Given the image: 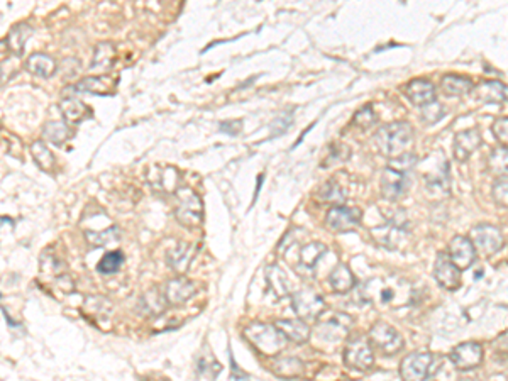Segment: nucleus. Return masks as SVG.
<instances>
[{
	"label": "nucleus",
	"instance_id": "f257e3e1",
	"mask_svg": "<svg viewBox=\"0 0 508 381\" xmlns=\"http://www.w3.org/2000/svg\"><path fill=\"white\" fill-rule=\"evenodd\" d=\"M375 142L378 149L388 158H398V156L410 153V146L414 144V129L408 123H392L383 125L375 134Z\"/></svg>",
	"mask_w": 508,
	"mask_h": 381
},
{
	"label": "nucleus",
	"instance_id": "f03ea898",
	"mask_svg": "<svg viewBox=\"0 0 508 381\" xmlns=\"http://www.w3.org/2000/svg\"><path fill=\"white\" fill-rule=\"evenodd\" d=\"M244 337L264 356H275L286 346V337L278 331L276 326L268 324H251L244 329Z\"/></svg>",
	"mask_w": 508,
	"mask_h": 381
},
{
	"label": "nucleus",
	"instance_id": "7ed1b4c3",
	"mask_svg": "<svg viewBox=\"0 0 508 381\" xmlns=\"http://www.w3.org/2000/svg\"><path fill=\"white\" fill-rule=\"evenodd\" d=\"M442 359L431 353L408 354L402 361L400 376L403 381H431L439 371Z\"/></svg>",
	"mask_w": 508,
	"mask_h": 381
},
{
	"label": "nucleus",
	"instance_id": "20e7f679",
	"mask_svg": "<svg viewBox=\"0 0 508 381\" xmlns=\"http://www.w3.org/2000/svg\"><path fill=\"white\" fill-rule=\"evenodd\" d=\"M175 215L185 227H197L202 224L203 205L201 197L192 188L180 187L175 193Z\"/></svg>",
	"mask_w": 508,
	"mask_h": 381
},
{
	"label": "nucleus",
	"instance_id": "39448f33",
	"mask_svg": "<svg viewBox=\"0 0 508 381\" xmlns=\"http://www.w3.org/2000/svg\"><path fill=\"white\" fill-rule=\"evenodd\" d=\"M344 363L353 370H370L375 363V354H373L370 341H366L364 337L351 339L344 349Z\"/></svg>",
	"mask_w": 508,
	"mask_h": 381
},
{
	"label": "nucleus",
	"instance_id": "423d86ee",
	"mask_svg": "<svg viewBox=\"0 0 508 381\" xmlns=\"http://www.w3.org/2000/svg\"><path fill=\"white\" fill-rule=\"evenodd\" d=\"M351 326H353V319L349 315L334 312L331 317L320 320L317 326V337H320L325 343H337L349 334Z\"/></svg>",
	"mask_w": 508,
	"mask_h": 381
},
{
	"label": "nucleus",
	"instance_id": "0eeeda50",
	"mask_svg": "<svg viewBox=\"0 0 508 381\" xmlns=\"http://www.w3.org/2000/svg\"><path fill=\"white\" fill-rule=\"evenodd\" d=\"M292 305H293L295 314H297L298 317L303 320L320 317V315H322V312L325 310L324 298L320 295H317L314 290H310V288L298 290L297 293H293Z\"/></svg>",
	"mask_w": 508,
	"mask_h": 381
},
{
	"label": "nucleus",
	"instance_id": "6e6552de",
	"mask_svg": "<svg viewBox=\"0 0 508 381\" xmlns=\"http://www.w3.org/2000/svg\"><path fill=\"white\" fill-rule=\"evenodd\" d=\"M370 339L371 344H375L381 353L388 354V356H393L403 348L402 336L395 331V327L385 322H378L376 326H373L370 331Z\"/></svg>",
	"mask_w": 508,
	"mask_h": 381
},
{
	"label": "nucleus",
	"instance_id": "1a4fd4ad",
	"mask_svg": "<svg viewBox=\"0 0 508 381\" xmlns=\"http://www.w3.org/2000/svg\"><path fill=\"white\" fill-rule=\"evenodd\" d=\"M471 239L476 248L485 254H495L503 248V236L500 229L490 226V224H480V226L473 227Z\"/></svg>",
	"mask_w": 508,
	"mask_h": 381
},
{
	"label": "nucleus",
	"instance_id": "9d476101",
	"mask_svg": "<svg viewBox=\"0 0 508 381\" xmlns=\"http://www.w3.org/2000/svg\"><path fill=\"white\" fill-rule=\"evenodd\" d=\"M359 222H361V210L354 209V207H332L325 217L327 227L336 232L349 231V229L359 226Z\"/></svg>",
	"mask_w": 508,
	"mask_h": 381
},
{
	"label": "nucleus",
	"instance_id": "9b49d317",
	"mask_svg": "<svg viewBox=\"0 0 508 381\" xmlns=\"http://www.w3.org/2000/svg\"><path fill=\"white\" fill-rule=\"evenodd\" d=\"M408 187H410V180H408L407 173H402L393 168H386L381 175V192L383 197L388 200H398L403 195L407 193Z\"/></svg>",
	"mask_w": 508,
	"mask_h": 381
},
{
	"label": "nucleus",
	"instance_id": "f8f14e48",
	"mask_svg": "<svg viewBox=\"0 0 508 381\" xmlns=\"http://www.w3.org/2000/svg\"><path fill=\"white\" fill-rule=\"evenodd\" d=\"M458 266L451 261L449 254L441 253L436 259V266H434V276H436L437 283L446 290H456L461 283V273H459Z\"/></svg>",
	"mask_w": 508,
	"mask_h": 381
},
{
	"label": "nucleus",
	"instance_id": "ddd939ff",
	"mask_svg": "<svg viewBox=\"0 0 508 381\" xmlns=\"http://www.w3.org/2000/svg\"><path fill=\"white\" fill-rule=\"evenodd\" d=\"M449 258L459 270H468L476 259V248L471 239L464 236H456L449 244Z\"/></svg>",
	"mask_w": 508,
	"mask_h": 381
},
{
	"label": "nucleus",
	"instance_id": "4468645a",
	"mask_svg": "<svg viewBox=\"0 0 508 381\" xmlns=\"http://www.w3.org/2000/svg\"><path fill=\"white\" fill-rule=\"evenodd\" d=\"M483 359V348L478 343H464L459 344L458 348L453 349L451 353V361L458 370H473V368L481 365Z\"/></svg>",
	"mask_w": 508,
	"mask_h": 381
},
{
	"label": "nucleus",
	"instance_id": "2eb2a0df",
	"mask_svg": "<svg viewBox=\"0 0 508 381\" xmlns=\"http://www.w3.org/2000/svg\"><path fill=\"white\" fill-rule=\"evenodd\" d=\"M407 227L403 226L400 222H395L392 220L390 224H385L381 227H375L371 231L373 239H375L378 244H381L383 248L388 249H395L402 244L403 239L407 236Z\"/></svg>",
	"mask_w": 508,
	"mask_h": 381
},
{
	"label": "nucleus",
	"instance_id": "dca6fc26",
	"mask_svg": "<svg viewBox=\"0 0 508 381\" xmlns=\"http://www.w3.org/2000/svg\"><path fill=\"white\" fill-rule=\"evenodd\" d=\"M197 293V285L192 280L185 278V276H178L168 281L164 295L169 305H181Z\"/></svg>",
	"mask_w": 508,
	"mask_h": 381
},
{
	"label": "nucleus",
	"instance_id": "f3484780",
	"mask_svg": "<svg viewBox=\"0 0 508 381\" xmlns=\"http://www.w3.org/2000/svg\"><path fill=\"white\" fill-rule=\"evenodd\" d=\"M405 95L414 106L425 107L429 103L436 102V86L429 80L417 78V80L408 81L405 86Z\"/></svg>",
	"mask_w": 508,
	"mask_h": 381
},
{
	"label": "nucleus",
	"instance_id": "a211bd4d",
	"mask_svg": "<svg viewBox=\"0 0 508 381\" xmlns=\"http://www.w3.org/2000/svg\"><path fill=\"white\" fill-rule=\"evenodd\" d=\"M481 146V134L478 129H468V131L459 132L454 137V156L459 161H466L470 156Z\"/></svg>",
	"mask_w": 508,
	"mask_h": 381
},
{
	"label": "nucleus",
	"instance_id": "6ab92c4d",
	"mask_svg": "<svg viewBox=\"0 0 508 381\" xmlns=\"http://www.w3.org/2000/svg\"><path fill=\"white\" fill-rule=\"evenodd\" d=\"M473 92L478 101L483 103H502L508 101V86L500 81H481Z\"/></svg>",
	"mask_w": 508,
	"mask_h": 381
},
{
	"label": "nucleus",
	"instance_id": "aec40b11",
	"mask_svg": "<svg viewBox=\"0 0 508 381\" xmlns=\"http://www.w3.org/2000/svg\"><path fill=\"white\" fill-rule=\"evenodd\" d=\"M275 326L278 331L286 337V341H292V343H307L308 337H310V327H308L303 320L281 319L278 320Z\"/></svg>",
	"mask_w": 508,
	"mask_h": 381
},
{
	"label": "nucleus",
	"instance_id": "412c9836",
	"mask_svg": "<svg viewBox=\"0 0 508 381\" xmlns=\"http://www.w3.org/2000/svg\"><path fill=\"white\" fill-rule=\"evenodd\" d=\"M195 251H197L195 249V246L186 244V242H180V244L169 251L168 263L169 266L173 268V271L178 273V275H184V273L188 270V266L192 265Z\"/></svg>",
	"mask_w": 508,
	"mask_h": 381
},
{
	"label": "nucleus",
	"instance_id": "4be33fe9",
	"mask_svg": "<svg viewBox=\"0 0 508 381\" xmlns=\"http://www.w3.org/2000/svg\"><path fill=\"white\" fill-rule=\"evenodd\" d=\"M77 92H86L94 95H112L115 90V84L108 76H89L73 86Z\"/></svg>",
	"mask_w": 508,
	"mask_h": 381
},
{
	"label": "nucleus",
	"instance_id": "5701e85b",
	"mask_svg": "<svg viewBox=\"0 0 508 381\" xmlns=\"http://www.w3.org/2000/svg\"><path fill=\"white\" fill-rule=\"evenodd\" d=\"M34 29L29 24L21 23L16 24L14 28L11 29L9 36L6 38V45L11 50V53L16 56V58H21L24 55V47H26V41L33 36Z\"/></svg>",
	"mask_w": 508,
	"mask_h": 381
},
{
	"label": "nucleus",
	"instance_id": "b1692460",
	"mask_svg": "<svg viewBox=\"0 0 508 381\" xmlns=\"http://www.w3.org/2000/svg\"><path fill=\"white\" fill-rule=\"evenodd\" d=\"M62 114L69 124H80L86 117L92 115L90 107L75 97H64L62 101Z\"/></svg>",
	"mask_w": 508,
	"mask_h": 381
},
{
	"label": "nucleus",
	"instance_id": "393cba45",
	"mask_svg": "<svg viewBox=\"0 0 508 381\" xmlns=\"http://www.w3.org/2000/svg\"><path fill=\"white\" fill-rule=\"evenodd\" d=\"M26 68L36 76L51 78L58 70V64H56V59L51 58V56L45 53H34L26 62Z\"/></svg>",
	"mask_w": 508,
	"mask_h": 381
},
{
	"label": "nucleus",
	"instance_id": "a878e982",
	"mask_svg": "<svg viewBox=\"0 0 508 381\" xmlns=\"http://www.w3.org/2000/svg\"><path fill=\"white\" fill-rule=\"evenodd\" d=\"M442 92L449 97H461V95H468L475 90V85L470 78L461 75H446L441 81Z\"/></svg>",
	"mask_w": 508,
	"mask_h": 381
},
{
	"label": "nucleus",
	"instance_id": "bb28decb",
	"mask_svg": "<svg viewBox=\"0 0 508 381\" xmlns=\"http://www.w3.org/2000/svg\"><path fill=\"white\" fill-rule=\"evenodd\" d=\"M139 305H141V309L146 315L154 317V315H162L169 304L166 300V295H163L158 288H151L149 292H146L145 295L141 297Z\"/></svg>",
	"mask_w": 508,
	"mask_h": 381
},
{
	"label": "nucleus",
	"instance_id": "cd10ccee",
	"mask_svg": "<svg viewBox=\"0 0 508 381\" xmlns=\"http://www.w3.org/2000/svg\"><path fill=\"white\" fill-rule=\"evenodd\" d=\"M115 56L117 51L112 42H98L94 51L92 70H102V72L111 70L112 64L115 63Z\"/></svg>",
	"mask_w": 508,
	"mask_h": 381
},
{
	"label": "nucleus",
	"instance_id": "c85d7f7f",
	"mask_svg": "<svg viewBox=\"0 0 508 381\" xmlns=\"http://www.w3.org/2000/svg\"><path fill=\"white\" fill-rule=\"evenodd\" d=\"M305 365L298 358H280L276 363H273V373L283 380H292L302 376Z\"/></svg>",
	"mask_w": 508,
	"mask_h": 381
},
{
	"label": "nucleus",
	"instance_id": "c756f323",
	"mask_svg": "<svg viewBox=\"0 0 508 381\" xmlns=\"http://www.w3.org/2000/svg\"><path fill=\"white\" fill-rule=\"evenodd\" d=\"M329 280H331L332 290L337 293H347L349 290H353L356 283L354 275L346 265H337L334 268L331 273V278Z\"/></svg>",
	"mask_w": 508,
	"mask_h": 381
},
{
	"label": "nucleus",
	"instance_id": "7c9ffc66",
	"mask_svg": "<svg viewBox=\"0 0 508 381\" xmlns=\"http://www.w3.org/2000/svg\"><path fill=\"white\" fill-rule=\"evenodd\" d=\"M266 281L278 298H283L290 295V283L288 278L283 271L278 266H268L266 268Z\"/></svg>",
	"mask_w": 508,
	"mask_h": 381
},
{
	"label": "nucleus",
	"instance_id": "2f4dec72",
	"mask_svg": "<svg viewBox=\"0 0 508 381\" xmlns=\"http://www.w3.org/2000/svg\"><path fill=\"white\" fill-rule=\"evenodd\" d=\"M175 168H168V166H153L151 168V173H154V176H149V181L153 183V187L159 192H168V193H176V190L180 188L176 181H169L168 175H171Z\"/></svg>",
	"mask_w": 508,
	"mask_h": 381
},
{
	"label": "nucleus",
	"instance_id": "473e14b6",
	"mask_svg": "<svg viewBox=\"0 0 508 381\" xmlns=\"http://www.w3.org/2000/svg\"><path fill=\"white\" fill-rule=\"evenodd\" d=\"M31 153H33V158L34 161H36V164L41 170L45 171H53L55 170V164H56V159L53 153H51L50 149H47V146L45 144V141H36L34 144L31 146Z\"/></svg>",
	"mask_w": 508,
	"mask_h": 381
},
{
	"label": "nucleus",
	"instance_id": "72a5a7b5",
	"mask_svg": "<svg viewBox=\"0 0 508 381\" xmlns=\"http://www.w3.org/2000/svg\"><path fill=\"white\" fill-rule=\"evenodd\" d=\"M319 198L325 203H332V205L341 207L342 203L346 202V192L342 190V187L337 183V181L331 180L320 187Z\"/></svg>",
	"mask_w": 508,
	"mask_h": 381
},
{
	"label": "nucleus",
	"instance_id": "f704fd0d",
	"mask_svg": "<svg viewBox=\"0 0 508 381\" xmlns=\"http://www.w3.org/2000/svg\"><path fill=\"white\" fill-rule=\"evenodd\" d=\"M43 136H45V140L53 142V144L62 146L69 137V127L67 123L51 120V123H47L45 129H43Z\"/></svg>",
	"mask_w": 508,
	"mask_h": 381
},
{
	"label": "nucleus",
	"instance_id": "c9c22d12",
	"mask_svg": "<svg viewBox=\"0 0 508 381\" xmlns=\"http://www.w3.org/2000/svg\"><path fill=\"white\" fill-rule=\"evenodd\" d=\"M325 251H327V248H325L324 244H320V242H310V244L303 246V248L300 249V263L302 266L308 268V270H312L317 263H319V259L324 256Z\"/></svg>",
	"mask_w": 508,
	"mask_h": 381
},
{
	"label": "nucleus",
	"instance_id": "e433bc0d",
	"mask_svg": "<svg viewBox=\"0 0 508 381\" xmlns=\"http://www.w3.org/2000/svg\"><path fill=\"white\" fill-rule=\"evenodd\" d=\"M488 168L497 175H507L508 173V148L498 146L488 156Z\"/></svg>",
	"mask_w": 508,
	"mask_h": 381
},
{
	"label": "nucleus",
	"instance_id": "4c0bfd02",
	"mask_svg": "<svg viewBox=\"0 0 508 381\" xmlns=\"http://www.w3.org/2000/svg\"><path fill=\"white\" fill-rule=\"evenodd\" d=\"M123 263H124V254L120 253V251H111V253H107L106 256L101 259L97 270L98 273H102V275L107 276L114 275V273L120 270Z\"/></svg>",
	"mask_w": 508,
	"mask_h": 381
},
{
	"label": "nucleus",
	"instance_id": "58836bf2",
	"mask_svg": "<svg viewBox=\"0 0 508 381\" xmlns=\"http://www.w3.org/2000/svg\"><path fill=\"white\" fill-rule=\"evenodd\" d=\"M86 239H89L90 244L97 246V248H102V246L111 244V242H115L119 239V231L117 227H108L107 231L102 232H94V231H86Z\"/></svg>",
	"mask_w": 508,
	"mask_h": 381
},
{
	"label": "nucleus",
	"instance_id": "ea45409f",
	"mask_svg": "<svg viewBox=\"0 0 508 381\" xmlns=\"http://www.w3.org/2000/svg\"><path fill=\"white\" fill-rule=\"evenodd\" d=\"M420 115H422V120L425 124H436L446 115V110H444V107H442L441 103L436 101V102L429 103V106L422 107Z\"/></svg>",
	"mask_w": 508,
	"mask_h": 381
},
{
	"label": "nucleus",
	"instance_id": "a19ab883",
	"mask_svg": "<svg viewBox=\"0 0 508 381\" xmlns=\"http://www.w3.org/2000/svg\"><path fill=\"white\" fill-rule=\"evenodd\" d=\"M493 200L502 207H508V176H500L493 183Z\"/></svg>",
	"mask_w": 508,
	"mask_h": 381
},
{
	"label": "nucleus",
	"instance_id": "79ce46f5",
	"mask_svg": "<svg viewBox=\"0 0 508 381\" xmlns=\"http://www.w3.org/2000/svg\"><path fill=\"white\" fill-rule=\"evenodd\" d=\"M417 163V156L414 153H405L402 156H398V158H395L390 161V168H393V170H398L402 173H408L412 170V168L415 166Z\"/></svg>",
	"mask_w": 508,
	"mask_h": 381
},
{
	"label": "nucleus",
	"instance_id": "37998d69",
	"mask_svg": "<svg viewBox=\"0 0 508 381\" xmlns=\"http://www.w3.org/2000/svg\"><path fill=\"white\" fill-rule=\"evenodd\" d=\"M375 120H376L375 110H373L370 106H366V107H363L361 110L356 112V115L353 119V124H356L358 127H361V129H368V127H371L373 124H375Z\"/></svg>",
	"mask_w": 508,
	"mask_h": 381
},
{
	"label": "nucleus",
	"instance_id": "c03bdc74",
	"mask_svg": "<svg viewBox=\"0 0 508 381\" xmlns=\"http://www.w3.org/2000/svg\"><path fill=\"white\" fill-rule=\"evenodd\" d=\"M292 120H293V110L288 109L285 110L283 114L278 115V119L275 120V123L271 124V136H280V134H283L286 129L292 125Z\"/></svg>",
	"mask_w": 508,
	"mask_h": 381
},
{
	"label": "nucleus",
	"instance_id": "a18cd8bd",
	"mask_svg": "<svg viewBox=\"0 0 508 381\" xmlns=\"http://www.w3.org/2000/svg\"><path fill=\"white\" fill-rule=\"evenodd\" d=\"M493 132L495 136H497V140L500 141L505 148H508V119L497 120L493 125Z\"/></svg>",
	"mask_w": 508,
	"mask_h": 381
},
{
	"label": "nucleus",
	"instance_id": "49530a36",
	"mask_svg": "<svg viewBox=\"0 0 508 381\" xmlns=\"http://www.w3.org/2000/svg\"><path fill=\"white\" fill-rule=\"evenodd\" d=\"M242 129V120H227V123H220V131L229 136H237Z\"/></svg>",
	"mask_w": 508,
	"mask_h": 381
},
{
	"label": "nucleus",
	"instance_id": "de8ad7c7",
	"mask_svg": "<svg viewBox=\"0 0 508 381\" xmlns=\"http://www.w3.org/2000/svg\"><path fill=\"white\" fill-rule=\"evenodd\" d=\"M261 181H263V175H259V176H258V187H256V195H254V198H258L259 190H261Z\"/></svg>",
	"mask_w": 508,
	"mask_h": 381
}]
</instances>
